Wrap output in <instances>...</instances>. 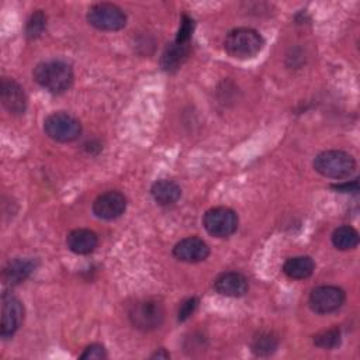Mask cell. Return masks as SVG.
<instances>
[{
	"label": "cell",
	"instance_id": "obj_1",
	"mask_svg": "<svg viewBox=\"0 0 360 360\" xmlns=\"http://www.w3.org/2000/svg\"><path fill=\"white\" fill-rule=\"evenodd\" d=\"M34 80L52 94H62L73 83V70L63 60H46L34 68Z\"/></svg>",
	"mask_w": 360,
	"mask_h": 360
},
{
	"label": "cell",
	"instance_id": "obj_2",
	"mask_svg": "<svg viewBox=\"0 0 360 360\" xmlns=\"http://www.w3.org/2000/svg\"><path fill=\"white\" fill-rule=\"evenodd\" d=\"M264 45L263 37L253 28H235L228 32L224 41L226 53L235 59H252Z\"/></svg>",
	"mask_w": 360,
	"mask_h": 360
},
{
	"label": "cell",
	"instance_id": "obj_3",
	"mask_svg": "<svg viewBox=\"0 0 360 360\" xmlns=\"http://www.w3.org/2000/svg\"><path fill=\"white\" fill-rule=\"evenodd\" d=\"M314 169L328 179H346L350 177L356 170L354 158L345 150H323L314 159Z\"/></svg>",
	"mask_w": 360,
	"mask_h": 360
},
{
	"label": "cell",
	"instance_id": "obj_4",
	"mask_svg": "<svg viewBox=\"0 0 360 360\" xmlns=\"http://www.w3.org/2000/svg\"><path fill=\"white\" fill-rule=\"evenodd\" d=\"M45 134L56 142H73L82 134V124L77 118L65 111L48 115L44 121Z\"/></svg>",
	"mask_w": 360,
	"mask_h": 360
},
{
	"label": "cell",
	"instance_id": "obj_5",
	"mask_svg": "<svg viewBox=\"0 0 360 360\" xmlns=\"http://www.w3.org/2000/svg\"><path fill=\"white\" fill-rule=\"evenodd\" d=\"M128 318L134 328L145 332L153 330L162 325L165 319V308L158 300H142L131 307Z\"/></svg>",
	"mask_w": 360,
	"mask_h": 360
},
{
	"label": "cell",
	"instance_id": "obj_6",
	"mask_svg": "<svg viewBox=\"0 0 360 360\" xmlns=\"http://www.w3.org/2000/svg\"><path fill=\"white\" fill-rule=\"evenodd\" d=\"M86 17L89 24L100 31H118L127 24L124 10L112 3H97L91 6Z\"/></svg>",
	"mask_w": 360,
	"mask_h": 360
},
{
	"label": "cell",
	"instance_id": "obj_7",
	"mask_svg": "<svg viewBox=\"0 0 360 360\" xmlns=\"http://www.w3.org/2000/svg\"><path fill=\"white\" fill-rule=\"evenodd\" d=\"M205 231L215 238H228L238 228V215L228 207H214L202 217Z\"/></svg>",
	"mask_w": 360,
	"mask_h": 360
},
{
	"label": "cell",
	"instance_id": "obj_8",
	"mask_svg": "<svg viewBox=\"0 0 360 360\" xmlns=\"http://www.w3.org/2000/svg\"><path fill=\"white\" fill-rule=\"evenodd\" d=\"M345 291L336 285L315 287L308 298L309 308L316 314H330L338 311L345 302Z\"/></svg>",
	"mask_w": 360,
	"mask_h": 360
},
{
	"label": "cell",
	"instance_id": "obj_9",
	"mask_svg": "<svg viewBox=\"0 0 360 360\" xmlns=\"http://www.w3.org/2000/svg\"><path fill=\"white\" fill-rule=\"evenodd\" d=\"M24 319V307L21 301L11 292H4L1 295V323L0 335L3 339L11 338Z\"/></svg>",
	"mask_w": 360,
	"mask_h": 360
},
{
	"label": "cell",
	"instance_id": "obj_10",
	"mask_svg": "<svg viewBox=\"0 0 360 360\" xmlns=\"http://www.w3.org/2000/svg\"><path fill=\"white\" fill-rule=\"evenodd\" d=\"M127 208V198L120 191H105L100 194L93 202V212L97 218L111 221L124 214Z\"/></svg>",
	"mask_w": 360,
	"mask_h": 360
},
{
	"label": "cell",
	"instance_id": "obj_11",
	"mask_svg": "<svg viewBox=\"0 0 360 360\" xmlns=\"http://www.w3.org/2000/svg\"><path fill=\"white\" fill-rule=\"evenodd\" d=\"M210 248L201 238L188 236L177 242L173 248V256L180 262L198 263L208 257Z\"/></svg>",
	"mask_w": 360,
	"mask_h": 360
},
{
	"label": "cell",
	"instance_id": "obj_12",
	"mask_svg": "<svg viewBox=\"0 0 360 360\" xmlns=\"http://www.w3.org/2000/svg\"><path fill=\"white\" fill-rule=\"evenodd\" d=\"M0 97L4 108L14 114L21 115L27 108V96L24 89L13 79L4 77L0 84Z\"/></svg>",
	"mask_w": 360,
	"mask_h": 360
},
{
	"label": "cell",
	"instance_id": "obj_13",
	"mask_svg": "<svg viewBox=\"0 0 360 360\" xmlns=\"http://www.w3.org/2000/svg\"><path fill=\"white\" fill-rule=\"evenodd\" d=\"M214 288L221 295L238 298V297H242L248 292L249 281L242 273L226 271V273L219 274L215 278Z\"/></svg>",
	"mask_w": 360,
	"mask_h": 360
},
{
	"label": "cell",
	"instance_id": "obj_14",
	"mask_svg": "<svg viewBox=\"0 0 360 360\" xmlns=\"http://www.w3.org/2000/svg\"><path fill=\"white\" fill-rule=\"evenodd\" d=\"M190 53V42H179L173 41L169 44L160 58V66L166 72H176L187 59Z\"/></svg>",
	"mask_w": 360,
	"mask_h": 360
},
{
	"label": "cell",
	"instance_id": "obj_15",
	"mask_svg": "<svg viewBox=\"0 0 360 360\" xmlns=\"http://www.w3.org/2000/svg\"><path fill=\"white\" fill-rule=\"evenodd\" d=\"M97 243H98L97 235L93 231L84 229V228L73 229L72 232H69L66 238V245L69 250H72L76 255L91 253L97 248Z\"/></svg>",
	"mask_w": 360,
	"mask_h": 360
},
{
	"label": "cell",
	"instance_id": "obj_16",
	"mask_svg": "<svg viewBox=\"0 0 360 360\" xmlns=\"http://www.w3.org/2000/svg\"><path fill=\"white\" fill-rule=\"evenodd\" d=\"M35 269V263L31 259H22V257H15L8 264L4 267L3 271V278L4 283L15 285L27 280L31 273Z\"/></svg>",
	"mask_w": 360,
	"mask_h": 360
},
{
	"label": "cell",
	"instance_id": "obj_17",
	"mask_svg": "<svg viewBox=\"0 0 360 360\" xmlns=\"http://www.w3.org/2000/svg\"><path fill=\"white\" fill-rule=\"evenodd\" d=\"M153 200L160 205H172L181 197V188L172 180H158L150 187Z\"/></svg>",
	"mask_w": 360,
	"mask_h": 360
},
{
	"label": "cell",
	"instance_id": "obj_18",
	"mask_svg": "<svg viewBox=\"0 0 360 360\" xmlns=\"http://www.w3.org/2000/svg\"><path fill=\"white\" fill-rule=\"evenodd\" d=\"M315 270V263L309 256H294L285 260L283 271L287 277L294 280L308 278Z\"/></svg>",
	"mask_w": 360,
	"mask_h": 360
},
{
	"label": "cell",
	"instance_id": "obj_19",
	"mask_svg": "<svg viewBox=\"0 0 360 360\" xmlns=\"http://www.w3.org/2000/svg\"><path fill=\"white\" fill-rule=\"evenodd\" d=\"M332 243L339 250H350L359 245V233L353 226L342 225L332 233Z\"/></svg>",
	"mask_w": 360,
	"mask_h": 360
},
{
	"label": "cell",
	"instance_id": "obj_20",
	"mask_svg": "<svg viewBox=\"0 0 360 360\" xmlns=\"http://www.w3.org/2000/svg\"><path fill=\"white\" fill-rule=\"evenodd\" d=\"M277 346H278L277 338H274L271 333H267V332H260L252 340V352L260 357H267L273 354Z\"/></svg>",
	"mask_w": 360,
	"mask_h": 360
},
{
	"label": "cell",
	"instance_id": "obj_21",
	"mask_svg": "<svg viewBox=\"0 0 360 360\" xmlns=\"http://www.w3.org/2000/svg\"><path fill=\"white\" fill-rule=\"evenodd\" d=\"M342 335L338 328H330L326 330H322L314 336V345L322 349H335L340 345Z\"/></svg>",
	"mask_w": 360,
	"mask_h": 360
},
{
	"label": "cell",
	"instance_id": "obj_22",
	"mask_svg": "<svg viewBox=\"0 0 360 360\" xmlns=\"http://www.w3.org/2000/svg\"><path fill=\"white\" fill-rule=\"evenodd\" d=\"M46 27V17L41 10H37L28 20L27 27H25V35L30 39L38 38Z\"/></svg>",
	"mask_w": 360,
	"mask_h": 360
},
{
	"label": "cell",
	"instance_id": "obj_23",
	"mask_svg": "<svg viewBox=\"0 0 360 360\" xmlns=\"http://www.w3.org/2000/svg\"><path fill=\"white\" fill-rule=\"evenodd\" d=\"M80 359L83 360H103L107 359V352L103 345L93 343L84 349V352L80 354Z\"/></svg>",
	"mask_w": 360,
	"mask_h": 360
},
{
	"label": "cell",
	"instance_id": "obj_24",
	"mask_svg": "<svg viewBox=\"0 0 360 360\" xmlns=\"http://www.w3.org/2000/svg\"><path fill=\"white\" fill-rule=\"evenodd\" d=\"M193 27L194 22L188 15H183L181 22H180V28L176 37V41L179 42H190L191 41V32H193Z\"/></svg>",
	"mask_w": 360,
	"mask_h": 360
},
{
	"label": "cell",
	"instance_id": "obj_25",
	"mask_svg": "<svg viewBox=\"0 0 360 360\" xmlns=\"http://www.w3.org/2000/svg\"><path fill=\"white\" fill-rule=\"evenodd\" d=\"M197 307H198V300H197L195 297L186 300V301L180 305V308H179V316H177V319H179L180 322L188 319V318L194 314V311L197 309Z\"/></svg>",
	"mask_w": 360,
	"mask_h": 360
},
{
	"label": "cell",
	"instance_id": "obj_26",
	"mask_svg": "<svg viewBox=\"0 0 360 360\" xmlns=\"http://www.w3.org/2000/svg\"><path fill=\"white\" fill-rule=\"evenodd\" d=\"M332 188L340 193H357L359 191V181L353 180V181H345V183H339V184H332Z\"/></svg>",
	"mask_w": 360,
	"mask_h": 360
},
{
	"label": "cell",
	"instance_id": "obj_27",
	"mask_svg": "<svg viewBox=\"0 0 360 360\" xmlns=\"http://www.w3.org/2000/svg\"><path fill=\"white\" fill-rule=\"evenodd\" d=\"M152 359H169V353L165 352V349H160L159 352H156Z\"/></svg>",
	"mask_w": 360,
	"mask_h": 360
}]
</instances>
